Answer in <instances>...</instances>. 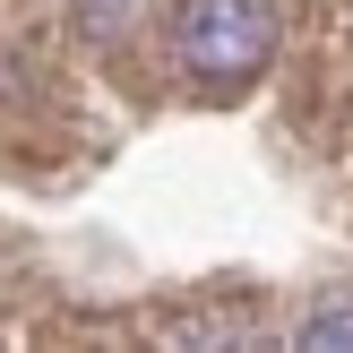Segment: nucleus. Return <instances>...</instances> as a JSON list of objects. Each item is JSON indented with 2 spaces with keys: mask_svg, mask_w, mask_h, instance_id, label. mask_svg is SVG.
Listing matches in <instances>:
<instances>
[{
  "mask_svg": "<svg viewBox=\"0 0 353 353\" xmlns=\"http://www.w3.org/2000/svg\"><path fill=\"white\" fill-rule=\"evenodd\" d=\"M293 43L285 0H172L164 9V103H224Z\"/></svg>",
  "mask_w": 353,
  "mask_h": 353,
  "instance_id": "1",
  "label": "nucleus"
},
{
  "mask_svg": "<svg viewBox=\"0 0 353 353\" xmlns=\"http://www.w3.org/2000/svg\"><path fill=\"white\" fill-rule=\"evenodd\" d=\"M302 138L353 181V0H293V86Z\"/></svg>",
  "mask_w": 353,
  "mask_h": 353,
  "instance_id": "2",
  "label": "nucleus"
},
{
  "mask_svg": "<svg viewBox=\"0 0 353 353\" xmlns=\"http://www.w3.org/2000/svg\"><path fill=\"white\" fill-rule=\"evenodd\" d=\"M302 345H353V302H327L319 319H302Z\"/></svg>",
  "mask_w": 353,
  "mask_h": 353,
  "instance_id": "3",
  "label": "nucleus"
}]
</instances>
